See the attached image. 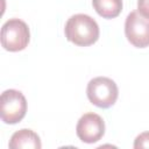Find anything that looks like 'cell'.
Instances as JSON below:
<instances>
[{
    "label": "cell",
    "instance_id": "1",
    "mask_svg": "<svg viewBox=\"0 0 149 149\" xmlns=\"http://www.w3.org/2000/svg\"><path fill=\"white\" fill-rule=\"evenodd\" d=\"M65 37L78 47H88L99 38L97 21L86 14H74L65 23Z\"/></svg>",
    "mask_w": 149,
    "mask_h": 149
},
{
    "label": "cell",
    "instance_id": "2",
    "mask_svg": "<svg viewBox=\"0 0 149 149\" xmlns=\"http://www.w3.org/2000/svg\"><path fill=\"white\" fill-rule=\"evenodd\" d=\"M86 94L91 104L100 108L113 106L119 95V88L114 80L108 77H95L87 84Z\"/></svg>",
    "mask_w": 149,
    "mask_h": 149
},
{
    "label": "cell",
    "instance_id": "3",
    "mask_svg": "<svg viewBox=\"0 0 149 149\" xmlns=\"http://www.w3.org/2000/svg\"><path fill=\"white\" fill-rule=\"evenodd\" d=\"M30 40V31L27 23L20 19H9L1 28V45L7 51L23 50Z\"/></svg>",
    "mask_w": 149,
    "mask_h": 149
},
{
    "label": "cell",
    "instance_id": "4",
    "mask_svg": "<svg viewBox=\"0 0 149 149\" xmlns=\"http://www.w3.org/2000/svg\"><path fill=\"white\" fill-rule=\"evenodd\" d=\"M0 116L5 123L15 125L20 122L27 113V100L17 90H6L0 98Z\"/></svg>",
    "mask_w": 149,
    "mask_h": 149
},
{
    "label": "cell",
    "instance_id": "5",
    "mask_svg": "<svg viewBox=\"0 0 149 149\" xmlns=\"http://www.w3.org/2000/svg\"><path fill=\"white\" fill-rule=\"evenodd\" d=\"M125 34L128 42L134 47H149V19L136 10L130 12L125 21Z\"/></svg>",
    "mask_w": 149,
    "mask_h": 149
},
{
    "label": "cell",
    "instance_id": "6",
    "mask_svg": "<svg viewBox=\"0 0 149 149\" xmlns=\"http://www.w3.org/2000/svg\"><path fill=\"white\" fill-rule=\"evenodd\" d=\"M76 133L81 142H98L105 134V121L95 113H86L78 120Z\"/></svg>",
    "mask_w": 149,
    "mask_h": 149
},
{
    "label": "cell",
    "instance_id": "7",
    "mask_svg": "<svg viewBox=\"0 0 149 149\" xmlns=\"http://www.w3.org/2000/svg\"><path fill=\"white\" fill-rule=\"evenodd\" d=\"M10 149H41L40 136L31 129H20L15 132L8 143Z\"/></svg>",
    "mask_w": 149,
    "mask_h": 149
},
{
    "label": "cell",
    "instance_id": "8",
    "mask_svg": "<svg viewBox=\"0 0 149 149\" xmlns=\"http://www.w3.org/2000/svg\"><path fill=\"white\" fill-rule=\"evenodd\" d=\"M92 6L104 19H114L122 10V0H92Z\"/></svg>",
    "mask_w": 149,
    "mask_h": 149
},
{
    "label": "cell",
    "instance_id": "9",
    "mask_svg": "<svg viewBox=\"0 0 149 149\" xmlns=\"http://www.w3.org/2000/svg\"><path fill=\"white\" fill-rule=\"evenodd\" d=\"M134 148L135 149H139V148H149V132L141 133L140 135L136 136V139L134 141Z\"/></svg>",
    "mask_w": 149,
    "mask_h": 149
},
{
    "label": "cell",
    "instance_id": "10",
    "mask_svg": "<svg viewBox=\"0 0 149 149\" xmlns=\"http://www.w3.org/2000/svg\"><path fill=\"white\" fill-rule=\"evenodd\" d=\"M137 12L149 19V0H137Z\"/></svg>",
    "mask_w": 149,
    "mask_h": 149
}]
</instances>
